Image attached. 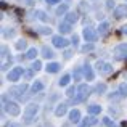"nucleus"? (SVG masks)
<instances>
[{"mask_svg":"<svg viewBox=\"0 0 127 127\" xmlns=\"http://www.w3.org/2000/svg\"><path fill=\"white\" fill-rule=\"evenodd\" d=\"M37 111H39V106L34 105V103H31V105L26 106V111H24V122L26 124L32 122V119H34L35 114H37Z\"/></svg>","mask_w":127,"mask_h":127,"instance_id":"obj_1","label":"nucleus"},{"mask_svg":"<svg viewBox=\"0 0 127 127\" xmlns=\"http://www.w3.org/2000/svg\"><path fill=\"white\" fill-rule=\"evenodd\" d=\"M69 81H71V76H69V74H64L61 79H60V85H61V87L68 85V84H69Z\"/></svg>","mask_w":127,"mask_h":127,"instance_id":"obj_23","label":"nucleus"},{"mask_svg":"<svg viewBox=\"0 0 127 127\" xmlns=\"http://www.w3.org/2000/svg\"><path fill=\"white\" fill-rule=\"evenodd\" d=\"M87 111H89L90 114H100V113H101V106L100 105H90L89 108H87Z\"/></svg>","mask_w":127,"mask_h":127,"instance_id":"obj_20","label":"nucleus"},{"mask_svg":"<svg viewBox=\"0 0 127 127\" xmlns=\"http://www.w3.org/2000/svg\"><path fill=\"white\" fill-rule=\"evenodd\" d=\"M82 72H84V77L87 79V81H93L95 79V76H93V69L90 64H85L84 68H82Z\"/></svg>","mask_w":127,"mask_h":127,"instance_id":"obj_9","label":"nucleus"},{"mask_svg":"<svg viewBox=\"0 0 127 127\" xmlns=\"http://www.w3.org/2000/svg\"><path fill=\"white\" fill-rule=\"evenodd\" d=\"M122 32H124V34L127 35V24H126V26H122Z\"/></svg>","mask_w":127,"mask_h":127,"instance_id":"obj_37","label":"nucleus"},{"mask_svg":"<svg viewBox=\"0 0 127 127\" xmlns=\"http://www.w3.org/2000/svg\"><path fill=\"white\" fill-rule=\"evenodd\" d=\"M45 2H48L50 5H55V3H60L61 0H45Z\"/></svg>","mask_w":127,"mask_h":127,"instance_id":"obj_33","label":"nucleus"},{"mask_svg":"<svg viewBox=\"0 0 127 127\" xmlns=\"http://www.w3.org/2000/svg\"><path fill=\"white\" fill-rule=\"evenodd\" d=\"M37 18L42 19V21H47V19H48V18L45 16V13H43V11H37Z\"/></svg>","mask_w":127,"mask_h":127,"instance_id":"obj_30","label":"nucleus"},{"mask_svg":"<svg viewBox=\"0 0 127 127\" xmlns=\"http://www.w3.org/2000/svg\"><path fill=\"white\" fill-rule=\"evenodd\" d=\"M35 56H37V50H35V48H29V50H28V53H26V58L34 60Z\"/></svg>","mask_w":127,"mask_h":127,"instance_id":"obj_24","label":"nucleus"},{"mask_svg":"<svg viewBox=\"0 0 127 127\" xmlns=\"http://www.w3.org/2000/svg\"><path fill=\"white\" fill-rule=\"evenodd\" d=\"M96 122H98L96 118H85V121L81 124V127H90V126H95Z\"/></svg>","mask_w":127,"mask_h":127,"instance_id":"obj_17","label":"nucleus"},{"mask_svg":"<svg viewBox=\"0 0 127 127\" xmlns=\"http://www.w3.org/2000/svg\"><path fill=\"white\" fill-rule=\"evenodd\" d=\"M108 31H109V24H108V23H101V24L98 26V34L100 35H106Z\"/></svg>","mask_w":127,"mask_h":127,"instance_id":"obj_16","label":"nucleus"},{"mask_svg":"<svg viewBox=\"0 0 127 127\" xmlns=\"http://www.w3.org/2000/svg\"><path fill=\"white\" fill-rule=\"evenodd\" d=\"M68 10H69V6L66 5V3H63V5L58 6V10H56V15H64V13H68Z\"/></svg>","mask_w":127,"mask_h":127,"instance_id":"obj_22","label":"nucleus"},{"mask_svg":"<svg viewBox=\"0 0 127 127\" xmlns=\"http://www.w3.org/2000/svg\"><path fill=\"white\" fill-rule=\"evenodd\" d=\"M92 50H93V45H84V47H82V52H92Z\"/></svg>","mask_w":127,"mask_h":127,"instance_id":"obj_31","label":"nucleus"},{"mask_svg":"<svg viewBox=\"0 0 127 127\" xmlns=\"http://www.w3.org/2000/svg\"><path fill=\"white\" fill-rule=\"evenodd\" d=\"M106 6H108V8H113V6H114V3H113V0H108V3H106Z\"/></svg>","mask_w":127,"mask_h":127,"instance_id":"obj_34","label":"nucleus"},{"mask_svg":"<svg viewBox=\"0 0 127 127\" xmlns=\"http://www.w3.org/2000/svg\"><path fill=\"white\" fill-rule=\"evenodd\" d=\"M26 89H28V85H24V84H23L21 87H18V89H11V90H10V93H11L13 96H16V98H21Z\"/></svg>","mask_w":127,"mask_h":127,"instance_id":"obj_11","label":"nucleus"},{"mask_svg":"<svg viewBox=\"0 0 127 127\" xmlns=\"http://www.w3.org/2000/svg\"><path fill=\"white\" fill-rule=\"evenodd\" d=\"M66 109H68V105H66V103H60V105L56 106V109H55V114L56 116H64Z\"/></svg>","mask_w":127,"mask_h":127,"instance_id":"obj_13","label":"nucleus"},{"mask_svg":"<svg viewBox=\"0 0 127 127\" xmlns=\"http://www.w3.org/2000/svg\"><path fill=\"white\" fill-rule=\"evenodd\" d=\"M39 69H42V63L40 61H34V64H32V71H39Z\"/></svg>","mask_w":127,"mask_h":127,"instance_id":"obj_29","label":"nucleus"},{"mask_svg":"<svg viewBox=\"0 0 127 127\" xmlns=\"http://www.w3.org/2000/svg\"><path fill=\"white\" fill-rule=\"evenodd\" d=\"M21 74H23V68H15L13 71H10V72H8L6 79H8L10 82H16L19 77H21Z\"/></svg>","mask_w":127,"mask_h":127,"instance_id":"obj_7","label":"nucleus"},{"mask_svg":"<svg viewBox=\"0 0 127 127\" xmlns=\"http://www.w3.org/2000/svg\"><path fill=\"white\" fill-rule=\"evenodd\" d=\"M105 124H106V126H113V122H111V121H109V119H108V118H106V119H105Z\"/></svg>","mask_w":127,"mask_h":127,"instance_id":"obj_36","label":"nucleus"},{"mask_svg":"<svg viewBox=\"0 0 127 127\" xmlns=\"http://www.w3.org/2000/svg\"><path fill=\"white\" fill-rule=\"evenodd\" d=\"M3 108H5V111L8 113V114H11V116H18L19 113H21L19 106L16 105L15 101H6L5 96H3Z\"/></svg>","mask_w":127,"mask_h":127,"instance_id":"obj_2","label":"nucleus"},{"mask_svg":"<svg viewBox=\"0 0 127 127\" xmlns=\"http://www.w3.org/2000/svg\"><path fill=\"white\" fill-rule=\"evenodd\" d=\"M60 68H61V66H60L58 63H48V64H47V72H58Z\"/></svg>","mask_w":127,"mask_h":127,"instance_id":"obj_19","label":"nucleus"},{"mask_svg":"<svg viewBox=\"0 0 127 127\" xmlns=\"http://www.w3.org/2000/svg\"><path fill=\"white\" fill-rule=\"evenodd\" d=\"M95 68H96V71L101 72V74H108V72L113 71L111 64H109V63H106V61H96Z\"/></svg>","mask_w":127,"mask_h":127,"instance_id":"obj_5","label":"nucleus"},{"mask_svg":"<svg viewBox=\"0 0 127 127\" xmlns=\"http://www.w3.org/2000/svg\"><path fill=\"white\" fill-rule=\"evenodd\" d=\"M52 40H53V45L58 47V48H64V47L69 43V40H66L64 37H60V35H55Z\"/></svg>","mask_w":127,"mask_h":127,"instance_id":"obj_8","label":"nucleus"},{"mask_svg":"<svg viewBox=\"0 0 127 127\" xmlns=\"http://www.w3.org/2000/svg\"><path fill=\"white\" fill-rule=\"evenodd\" d=\"M8 127H21L19 124H8Z\"/></svg>","mask_w":127,"mask_h":127,"instance_id":"obj_38","label":"nucleus"},{"mask_svg":"<svg viewBox=\"0 0 127 127\" xmlns=\"http://www.w3.org/2000/svg\"><path fill=\"white\" fill-rule=\"evenodd\" d=\"M42 90H43V84L40 81H35L34 84L31 85V92L32 93H39V92H42Z\"/></svg>","mask_w":127,"mask_h":127,"instance_id":"obj_14","label":"nucleus"},{"mask_svg":"<svg viewBox=\"0 0 127 127\" xmlns=\"http://www.w3.org/2000/svg\"><path fill=\"white\" fill-rule=\"evenodd\" d=\"M16 48L18 50H24L26 48V40H18L16 42Z\"/></svg>","mask_w":127,"mask_h":127,"instance_id":"obj_28","label":"nucleus"},{"mask_svg":"<svg viewBox=\"0 0 127 127\" xmlns=\"http://www.w3.org/2000/svg\"><path fill=\"white\" fill-rule=\"evenodd\" d=\"M90 95V87L82 84L79 85V92H77V101H84V100L87 98V96Z\"/></svg>","mask_w":127,"mask_h":127,"instance_id":"obj_4","label":"nucleus"},{"mask_svg":"<svg viewBox=\"0 0 127 127\" xmlns=\"http://www.w3.org/2000/svg\"><path fill=\"white\" fill-rule=\"evenodd\" d=\"M109 127H118V126H109Z\"/></svg>","mask_w":127,"mask_h":127,"instance_id":"obj_39","label":"nucleus"},{"mask_svg":"<svg viewBox=\"0 0 127 127\" xmlns=\"http://www.w3.org/2000/svg\"><path fill=\"white\" fill-rule=\"evenodd\" d=\"M119 93H121V95H127V84H121L119 85Z\"/></svg>","mask_w":127,"mask_h":127,"instance_id":"obj_27","label":"nucleus"},{"mask_svg":"<svg viewBox=\"0 0 127 127\" xmlns=\"http://www.w3.org/2000/svg\"><path fill=\"white\" fill-rule=\"evenodd\" d=\"M114 58L122 61V60H127V43H121L114 48Z\"/></svg>","mask_w":127,"mask_h":127,"instance_id":"obj_3","label":"nucleus"},{"mask_svg":"<svg viewBox=\"0 0 127 127\" xmlns=\"http://www.w3.org/2000/svg\"><path fill=\"white\" fill-rule=\"evenodd\" d=\"M69 121H71L72 124H77V122L81 121V111H79V109H72V111L69 113Z\"/></svg>","mask_w":127,"mask_h":127,"instance_id":"obj_12","label":"nucleus"},{"mask_svg":"<svg viewBox=\"0 0 127 127\" xmlns=\"http://www.w3.org/2000/svg\"><path fill=\"white\" fill-rule=\"evenodd\" d=\"M71 55H72V52H71V50H66V52H64V58H66V60H69V58H71Z\"/></svg>","mask_w":127,"mask_h":127,"instance_id":"obj_32","label":"nucleus"},{"mask_svg":"<svg viewBox=\"0 0 127 127\" xmlns=\"http://www.w3.org/2000/svg\"><path fill=\"white\" fill-rule=\"evenodd\" d=\"M42 55H43V58H47V60L53 58V52L48 48V47H43V48H42Z\"/></svg>","mask_w":127,"mask_h":127,"instance_id":"obj_21","label":"nucleus"},{"mask_svg":"<svg viewBox=\"0 0 127 127\" xmlns=\"http://www.w3.org/2000/svg\"><path fill=\"white\" fill-rule=\"evenodd\" d=\"M74 95H76V89H74V87H69V89L66 90V96H69V98H72Z\"/></svg>","mask_w":127,"mask_h":127,"instance_id":"obj_26","label":"nucleus"},{"mask_svg":"<svg viewBox=\"0 0 127 127\" xmlns=\"http://www.w3.org/2000/svg\"><path fill=\"white\" fill-rule=\"evenodd\" d=\"M60 32H61V34H68V32H71L72 29H71V23H61V24H60Z\"/></svg>","mask_w":127,"mask_h":127,"instance_id":"obj_15","label":"nucleus"},{"mask_svg":"<svg viewBox=\"0 0 127 127\" xmlns=\"http://www.w3.org/2000/svg\"><path fill=\"white\" fill-rule=\"evenodd\" d=\"M114 16H116V18H124V16H127V5H119V6H116Z\"/></svg>","mask_w":127,"mask_h":127,"instance_id":"obj_10","label":"nucleus"},{"mask_svg":"<svg viewBox=\"0 0 127 127\" xmlns=\"http://www.w3.org/2000/svg\"><path fill=\"white\" fill-rule=\"evenodd\" d=\"M126 2H127V0H126Z\"/></svg>","mask_w":127,"mask_h":127,"instance_id":"obj_40","label":"nucleus"},{"mask_svg":"<svg viewBox=\"0 0 127 127\" xmlns=\"http://www.w3.org/2000/svg\"><path fill=\"white\" fill-rule=\"evenodd\" d=\"M84 39L87 42H95L96 40V32L93 31L92 28H84V32H82Z\"/></svg>","mask_w":127,"mask_h":127,"instance_id":"obj_6","label":"nucleus"},{"mask_svg":"<svg viewBox=\"0 0 127 127\" xmlns=\"http://www.w3.org/2000/svg\"><path fill=\"white\" fill-rule=\"evenodd\" d=\"M77 40H79L77 35H72V43H74V45H77Z\"/></svg>","mask_w":127,"mask_h":127,"instance_id":"obj_35","label":"nucleus"},{"mask_svg":"<svg viewBox=\"0 0 127 127\" xmlns=\"http://www.w3.org/2000/svg\"><path fill=\"white\" fill-rule=\"evenodd\" d=\"M95 90H96L98 93H105V92H106V85H105V84H98V85L95 87Z\"/></svg>","mask_w":127,"mask_h":127,"instance_id":"obj_25","label":"nucleus"},{"mask_svg":"<svg viewBox=\"0 0 127 127\" xmlns=\"http://www.w3.org/2000/svg\"><path fill=\"white\" fill-rule=\"evenodd\" d=\"M77 19H79V15H77V13H74V11H69V13H66V21H68V23H71V24H72V23H76V21H77Z\"/></svg>","mask_w":127,"mask_h":127,"instance_id":"obj_18","label":"nucleus"}]
</instances>
